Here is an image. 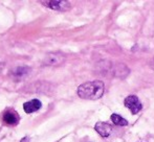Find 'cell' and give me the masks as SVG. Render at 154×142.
<instances>
[{
	"label": "cell",
	"instance_id": "obj_3",
	"mask_svg": "<svg viewBox=\"0 0 154 142\" xmlns=\"http://www.w3.org/2000/svg\"><path fill=\"white\" fill-rule=\"evenodd\" d=\"M124 104H125L126 108H128L131 111V113L133 115H136L143 109L142 102H140V99H138V97L136 95H130L128 97H126L125 100H124Z\"/></svg>",
	"mask_w": 154,
	"mask_h": 142
},
{
	"label": "cell",
	"instance_id": "obj_4",
	"mask_svg": "<svg viewBox=\"0 0 154 142\" xmlns=\"http://www.w3.org/2000/svg\"><path fill=\"white\" fill-rule=\"evenodd\" d=\"M65 61V55L61 52H51L45 55L43 64L46 66H58L61 65Z\"/></svg>",
	"mask_w": 154,
	"mask_h": 142
},
{
	"label": "cell",
	"instance_id": "obj_7",
	"mask_svg": "<svg viewBox=\"0 0 154 142\" xmlns=\"http://www.w3.org/2000/svg\"><path fill=\"white\" fill-rule=\"evenodd\" d=\"M29 68L26 67V66H18V67L14 68V69L11 70L10 74L11 76L13 77L14 79H17V81H19V79L23 78V77H25L27 74L29 73Z\"/></svg>",
	"mask_w": 154,
	"mask_h": 142
},
{
	"label": "cell",
	"instance_id": "obj_1",
	"mask_svg": "<svg viewBox=\"0 0 154 142\" xmlns=\"http://www.w3.org/2000/svg\"><path fill=\"white\" fill-rule=\"evenodd\" d=\"M105 85L102 81H91L82 84L78 88V95L83 99L97 100L103 96Z\"/></svg>",
	"mask_w": 154,
	"mask_h": 142
},
{
	"label": "cell",
	"instance_id": "obj_6",
	"mask_svg": "<svg viewBox=\"0 0 154 142\" xmlns=\"http://www.w3.org/2000/svg\"><path fill=\"white\" fill-rule=\"evenodd\" d=\"M94 130L99 133V135H101L104 138H107L111 135L112 132V128L109 123L107 122H103V121H99L95 123L94 126Z\"/></svg>",
	"mask_w": 154,
	"mask_h": 142
},
{
	"label": "cell",
	"instance_id": "obj_9",
	"mask_svg": "<svg viewBox=\"0 0 154 142\" xmlns=\"http://www.w3.org/2000/svg\"><path fill=\"white\" fill-rule=\"evenodd\" d=\"M111 121L113 122L116 126H128V121L123 118L122 116H120L119 114H111Z\"/></svg>",
	"mask_w": 154,
	"mask_h": 142
},
{
	"label": "cell",
	"instance_id": "obj_5",
	"mask_svg": "<svg viewBox=\"0 0 154 142\" xmlns=\"http://www.w3.org/2000/svg\"><path fill=\"white\" fill-rule=\"evenodd\" d=\"M2 120L8 126H17L19 120H20V117H19L18 113L16 111H14L12 109H8L2 115Z\"/></svg>",
	"mask_w": 154,
	"mask_h": 142
},
{
	"label": "cell",
	"instance_id": "obj_10",
	"mask_svg": "<svg viewBox=\"0 0 154 142\" xmlns=\"http://www.w3.org/2000/svg\"><path fill=\"white\" fill-rule=\"evenodd\" d=\"M29 137H25V138H22V140H21V142H29Z\"/></svg>",
	"mask_w": 154,
	"mask_h": 142
},
{
	"label": "cell",
	"instance_id": "obj_2",
	"mask_svg": "<svg viewBox=\"0 0 154 142\" xmlns=\"http://www.w3.org/2000/svg\"><path fill=\"white\" fill-rule=\"evenodd\" d=\"M40 2L46 7L59 12H66L71 7V3L67 0H41Z\"/></svg>",
	"mask_w": 154,
	"mask_h": 142
},
{
	"label": "cell",
	"instance_id": "obj_8",
	"mask_svg": "<svg viewBox=\"0 0 154 142\" xmlns=\"http://www.w3.org/2000/svg\"><path fill=\"white\" fill-rule=\"evenodd\" d=\"M42 107V102L39 99H32L29 102H26L23 104V110L26 114H32L37 112L38 110L41 109Z\"/></svg>",
	"mask_w": 154,
	"mask_h": 142
}]
</instances>
